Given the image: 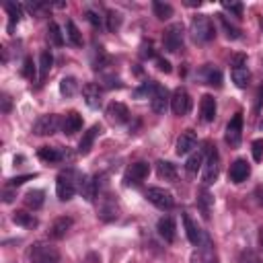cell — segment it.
<instances>
[{
	"mask_svg": "<svg viewBox=\"0 0 263 263\" xmlns=\"http://www.w3.org/2000/svg\"><path fill=\"white\" fill-rule=\"evenodd\" d=\"M189 33H191V37H193L195 43H208V41L214 39L216 29H214V23L210 21V16L197 14V16H193V21H191Z\"/></svg>",
	"mask_w": 263,
	"mask_h": 263,
	"instance_id": "cell-1",
	"label": "cell"
},
{
	"mask_svg": "<svg viewBox=\"0 0 263 263\" xmlns=\"http://www.w3.org/2000/svg\"><path fill=\"white\" fill-rule=\"evenodd\" d=\"M31 263H60V251L49 242H35L29 251Z\"/></svg>",
	"mask_w": 263,
	"mask_h": 263,
	"instance_id": "cell-2",
	"label": "cell"
},
{
	"mask_svg": "<svg viewBox=\"0 0 263 263\" xmlns=\"http://www.w3.org/2000/svg\"><path fill=\"white\" fill-rule=\"evenodd\" d=\"M183 35H185V31H183V25L181 23L168 25L164 29V33H162V45H164V49L171 51V53H177L183 47Z\"/></svg>",
	"mask_w": 263,
	"mask_h": 263,
	"instance_id": "cell-3",
	"label": "cell"
},
{
	"mask_svg": "<svg viewBox=\"0 0 263 263\" xmlns=\"http://www.w3.org/2000/svg\"><path fill=\"white\" fill-rule=\"evenodd\" d=\"M55 193L60 201H68L76 193V173L74 171H64L58 181H55Z\"/></svg>",
	"mask_w": 263,
	"mask_h": 263,
	"instance_id": "cell-4",
	"label": "cell"
},
{
	"mask_svg": "<svg viewBox=\"0 0 263 263\" xmlns=\"http://www.w3.org/2000/svg\"><path fill=\"white\" fill-rule=\"evenodd\" d=\"M171 109L175 115L183 117L191 111V97L185 88H175L173 95H171Z\"/></svg>",
	"mask_w": 263,
	"mask_h": 263,
	"instance_id": "cell-5",
	"label": "cell"
},
{
	"mask_svg": "<svg viewBox=\"0 0 263 263\" xmlns=\"http://www.w3.org/2000/svg\"><path fill=\"white\" fill-rule=\"evenodd\" d=\"M218 173H220V156H218V150L216 148H210L208 150V158L203 162V183L205 185L216 183Z\"/></svg>",
	"mask_w": 263,
	"mask_h": 263,
	"instance_id": "cell-6",
	"label": "cell"
},
{
	"mask_svg": "<svg viewBox=\"0 0 263 263\" xmlns=\"http://www.w3.org/2000/svg\"><path fill=\"white\" fill-rule=\"evenodd\" d=\"M146 197H148V201H150L152 205H156L158 210H171V208L175 205L173 195H171L166 189H162V187H150V189H146Z\"/></svg>",
	"mask_w": 263,
	"mask_h": 263,
	"instance_id": "cell-7",
	"label": "cell"
},
{
	"mask_svg": "<svg viewBox=\"0 0 263 263\" xmlns=\"http://www.w3.org/2000/svg\"><path fill=\"white\" fill-rule=\"evenodd\" d=\"M60 127V117L53 115V113H47V115H41L37 117V121L33 123V134L37 136H51L55 134Z\"/></svg>",
	"mask_w": 263,
	"mask_h": 263,
	"instance_id": "cell-8",
	"label": "cell"
},
{
	"mask_svg": "<svg viewBox=\"0 0 263 263\" xmlns=\"http://www.w3.org/2000/svg\"><path fill=\"white\" fill-rule=\"evenodd\" d=\"M148 175H150V164L140 160V162H134L125 168L123 181H125V185H140Z\"/></svg>",
	"mask_w": 263,
	"mask_h": 263,
	"instance_id": "cell-9",
	"label": "cell"
},
{
	"mask_svg": "<svg viewBox=\"0 0 263 263\" xmlns=\"http://www.w3.org/2000/svg\"><path fill=\"white\" fill-rule=\"evenodd\" d=\"M168 105H171V95H168V90H166L162 84L156 82V86H154V90H152V95H150V107H152V111L158 113V115H162V113L168 109Z\"/></svg>",
	"mask_w": 263,
	"mask_h": 263,
	"instance_id": "cell-10",
	"label": "cell"
},
{
	"mask_svg": "<svg viewBox=\"0 0 263 263\" xmlns=\"http://www.w3.org/2000/svg\"><path fill=\"white\" fill-rule=\"evenodd\" d=\"M240 138H242V113H234V117L226 125V142L236 148L240 144Z\"/></svg>",
	"mask_w": 263,
	"mask_h": 263,
	"instance_id": "cell-11",
	"label": "cell"
},
{
	"mask_svg": "<svg viewBox=\"0 0 263 263\" xmlns=\"http://www.w3.org/2000/svg\"><path fill=\"white\" fill-rule=\"evenodd\" d=\"M197 146V134L193 129H185L179 138H177V146H175V152L179 156H185L189 152H193Z\"/></svg>",
	"mask_w": 263,
	"mask_h": 263,
	"instance_id": "cell-12",
	"label": "cell"
},
{
	"mask_svg": "<svg viewBox=\"0 0 263 263\" xmlns=\"http://www.w3.org/2000/svg\"><path fill=\"white\" fill-rule=\"evenodd\" d=\"M107 119L111 121V123H125L127 119H129V109L123 105V103H119V101H113V103H109L107 105Z\"/></svg>",
	"mask_w": 263,
	"mask_h": 263,
	"instance_id": "cell-13",
	"label": "cell"
},
{
	"mask_svg": "<svg viewBox=\"0 0 263 263\" xmlns=\"http://www.w3.org/2000/svg\"><path fill=\"white\" fill-rule=\"evenodd\" d=\"M251 175V166L245 158H236L232 164H230V171H228V177L232 183H242L247 181V177Z\"/></svg>",
	"mask_w": 263,
	"mask_h": 263,
	"instance_id": "cell-14",
	"label": "cell"
},
{
	"mask_svg": "<svg viewBox=\"0 0 263 263\" xmlns=\"http://www.w3.org/2000/svg\"><path fill=\"white\" fill-rule=\"evenodd\" d=\"M183 224H185V232H187V238H189V242L191 245H195V247H199L201 242H205V234L197 228V224L189 218V214H183Z\"/></svg>",
	"mask_w": 263,
	"mask_h": 263,
	"instance_id": "cell-15",
	"label": "cell"
},
{
	"mask_svg": "<svg viewBox=\"0 0 263 263\" xmlns=\"http://www.w3.org/2000/svg\"><path fill=\"white\" fill-rule=\"evenodd\" d=\"M191 263H218L216 253L212 251V242H210V238H205V242H201L199 249L191 255Z\"/></svg>",
	"mask_w": 263,
	"mask_h": 263,
	"instance_id": "cell-16",
	"label": "cell"
},
{
	"mask_svg": "<svg viewBox=\"0 0 263 263\" xmlns=\"http://www.w3.org/2000/svg\"><path fill=\"white\" fill-rule=\"evenodd\" d=\"M82 97H84V103L90 107V109H99L101 107V86L95 84V82H86L82 86Z\"/></svg>",
	"mask_w": 263,
	"mask_h": 263,
	"instance_id": "cell-17",
	"label": "cell"
},
{
	"mask_svg": "<svg viewBox=\"0 0 263 263\" xmlns=\"http://www.w3.org/2000/svg\"><path fill=\"white\" fill-rule=\"evenodd\" d=\"M99 134H101V125H99V123L90 125V127L82 134V138H80V142H78V154H88Z\"/></svg>",
	"mask_w": 263,
	"mask_h": 263,
	"instance_id": "cell-18",
	"label": "cell"
},
{
	"mask_svg": "<svg viewBox=\"0 0 263 263\" xmlns=\"http://www.w3.org/2000/svg\"><path fill=\"white\" fill-rule=\"evenodd\" d=\"M72 224H74V220L70 218V216H60V218H55L53 220V224L49 226V236L51 238H64L66 234H68V230L72 228Z\"/></svg>",
	"mask_w": 263,
	"mask_h": 263,
	"instance_id": "cell-19",
	"label": "cell"
},
{
	"mask_svg": "<svg viewBox=\"0 0 263 263\" xmlns=\"http://www.w3.org/2000/svg\"><path fill=\"white\" fill-rule=\"evenodd\" d=\"M99 185H101V177H99V175L88 177L86 181H80L82 197H84L86 201H95V197H99Z\"/></svg>",
	"mask_w": 263,
	"mask_h": 263,
	"instance_id": "cell-20",
	"label": "cell"
},
{
	"mask_svg": "<svg viewBox=\"0 0 263 263\" xmlns=\"http://www.w3.org/2000/svg\"><path fill=\"white\" fill-rule=\"evenodd\" d=\"M199 113H201V121L210 123L216 117V99L212 95H203L201 103H199Z\"/></svg>",
	"mask_w": 263,
	"mask_h": 263,
	"instance_id": "cell-21",
	"label": "cell"
},
{
	"mask_svg": "<svg viewBox=\"0 0 263 263\" xmlns=\"http://www.w3.org/2000/svg\"><path fill=\"white\" fill-rule=\"evenodd\" d=\"M80 127H82V117H80L76 111L66 113V117L62 119V132H64L66 136H72V134L80 132Z\"/></svg>",
	"mask_w": 263,
	"mask_h": 263,
	"instance_id": "cell-22",
	"label": "cell"
},
{
	"mask_svg": "<svg viewBox=\"0 0 263 263\" xmlns=\"http://www.w3.org/2000/svg\"><path fill=\"white\" fill-rule=\"evenodd\" d=\"M156 230H158V234L166 240V242H173L175 240V220L171 218V216H162L160 220H158V224H156Z\"/></svg>",
	"mask_w": 263,
	"mask_h": 263,
	"instance_id": "cell-23",
	"label": "cell"
},
{
	"mask_svg": "<svg viewBox=\"0 0 263 263\" xmlns=\"http://www.w3.org/2000/svg\"><path fill=\"white\" fill-rule=\"evenodd\" d=\"M203 162H205V150H203V148H197V150H193V152L189 154V158H187V162H185V171H187L189 175H195V173L203 166Z\"/></svg>",
	"mask_w": 263,
	"mask_h": 263,
	"instance_id": "cell-24",
	"label": "cell"
},
{
	"mask_svg": "<svg viewBox=\"0 0 263 263\" xmlns=\"http://www.w3.org/2000/svg\"><path fill=\"white\" fill-rule=\"evenodd\" d=\"M37 156H39L41 160H45V162H51V164L66 158V154H64L60 148H51V146H41L39 152H37Z\"/></svg>",
	"mask_w": 263,
	"mask_h": 263,
	"instance_id": "cell-25",
	"label": "cell"
},
{
	"mask_svg": "<svg viewBox=\"0 0 263 263\" xmlns=\"http://www.w3.org/2000/svg\"><path fill=\"white\" fill-rule=\"evenodd\" d=\"M156 173H158V177L164 179V181H175V179H177V168H175V164L168 162V160H158V162H156Z\"/></svg>",
	"mask_w": 263,
	"mask_h": 263,
	"instance_id": "cell-26",
	"label": "cell"
},
{
	"mask_svg": "<svg viewBox=\"0 0 263 263\" xmlns=\"http://www.w3.org/2000/svg\"><path fill=\"white\" fill-rule=\"evenodd\" d=\"M249 80H251V74H249V68H247V66L232 68V82H234L238 88H247V86H249Z\"/></svg>",
	"mask_w": 263,
	"mask_h": 263,
	"instance_id": "cell-27",
	"label": "cell"
},
{
	"mask_svg": "<svg viewBox=\"0 0 263 263\" xmlns=\"http://www.w3.org/2000/svg\"><path fill=\"white\" fill-rule=\"evenodd\" d=\"M43 199H45V193L41 189H31L25 195V205L31 208V210H39L43 205Z\"/></svg>",
	"mask_w": 263,
	"mask_h": 263,
	"instance_id": "cell-28",
	"label": "cell"
},
{
	"mask_svg": "<svg viewBox=\"0 0 263 263\" xmlns=\"http://www.w3.org/2000/svg\"><path fill=\"white\" fill-rule=\"evenodd\" d=\"M12 222L18 224V226H23V228H35L37 226V218L33 214H29V212H23V210H18V212L12 214Z\"/></svg>",
	"mask_w": 263,
	"mask_h": 263,
	"instance_id": "cell-29",
	"label": "cell"
},
{
	"mask_svg": "<svg viewBox=\"0 0 263 263\" xmlns=\"http://www.w3.org/2000/svg\"><path fill=\"white\" fill-rule=\"evenodd\" d=\"M66 39L74 45V47H80L82 45V35L78 31V27L74 25V21H66Z\"/></svg>",
	"mask_w": 263,
	"mask_h": 263,
	"instance_id": "cell-30",
	"label": "cell"
},
{
	"mask_svg": "<svg viewBox=\"0 0 263 263\" xmlns=\"http://www.w3.org/2000/svg\"><path fill=\"white\" fill-rule=\"evenodd\" d=\"M201 74H203V78H205L208 84H212V86H222V72H220L218 68L205 66V68L201 70Z\"/></svg>",
	"mask_w": 263,
	"mask_h": 263,
	"instance_id": "cell-31",
	"label": "cell"
},
{
	"mask_svg": "<svg viewBox=\"0 0 263 263\" xmlns=\"http://www.w3.org/2000/svg\"><path fill=\"white\" fill-rule=\"evenodd\" d=\"M152 10H154V14H156L160 21H166V18H171V16H173V6H171L168 2L154 0V2H152Z\"/></svg>",
	"mask_w": 263,
	"mask_h": 263,
	"instance_id": "cell-32",
	"label": "cell"
},
{
	"mask_svg": "<svg viewBox=\"0 0 263 263\" xmlns=\"http://www.w3.org/2000/svg\"><path fill=\"white\" fill-rule=\"evenodd\" d=\"M76 90H78V82H76L74 76H66V78L60 80V92L64 97H74Z\"/></svg>",
	"mask_w": 263,
	"mask_h": 263,
	"instance_id": "cell-33",
	"label": "cell"
},
{
	"mask_svg": "<svg viewBox=\"0 0 263 263\" xmlns=\"http://www.w3.org/2000/svg\"><path fill=\"white\" fill-rule=\"evenodd\" d=\"M47 39L53 43V45H64V35H62V29L58 27V23L55 21H51L49 25H47Z\"/></svg>",
	"mask_w": 263,
	"mask_h": 263,
	"instance_id": "cell-34",
	"label": "cell"
},
{
	"mask_svg": "<svg viewBox=\"0 0 263 263\" xmlns=\"http://www.w3.org/2000/svg\"><path fill=\"white\" fill-rule=\"evenodd\" d=\"M51 66H53V55H51V51H41V55H39V74H41V80L47 76V72L51 70Z\"/></svg>",
	"mask_w": 263,
	"mask_h": 263,
	"instance_id": "cell-35",
	"label": "cell"
},
{
	"mask_svg": "<svg viewBox=\"0 0 263 263\" xmlns=\"http://www.w3.org/2000/svg\"><path fill=\"white\" fill-rule=\"evenodd\" d=\"M4 8H6L8 16H10L8 31H12V29H14V23H18V21H21V6H18V4H14V2H6V4H4Z\"/></svg>",
	"mask_w": 263,
	"mask_h": 263,
	"instance_id": "cell-36",
	"label": "cell"
},
{
	"mask_svg": "<svg viewBox=\"0 0 263 263\" xmlns=\"http://www.w3.org/2000/svg\"><path fill=\"white\" fill-rule=\"evenodd\" d=\"M218 21H220V25H222V29H224V33H226L228 39H238V37H240V31H238L234 25H230L224 14H218Z\"/></svg>",
	"mask_w": 263,
	"mask_h": 263,
	"instance_id": "cell-37",
	"label": "cell"
},
{
	"mask_svg": "<svg viewBox=\"0 0 263 263\" xmlns=\"http://www.w3.org/2000/svg\"><path fill=\"white\" fill-rule=\"evenodd\" d=\"M119 25H121V14L115 10H109L107 12V29L115 31V29H119Z\"/></svg>",
	"mask_w": 263,
	"mask_h": 263,
	"instance_id": "cell-38",
	"label": "cell"
},
{
	"mask_svg": "<svg viewBox=\"0 0 263 263\" xmlns=\"http://www.w3.org/2000/svg\"><path fill=\"white\" fill-rule=\"evenodd\" d=\"M23 76L25 78H33L35 76V64H33V60L31 58H25V62H23Z\"/></svg>",
	"mask_w": 263,
	"mask_h": 263,
	"instance_id": "cell-39",
	"label": "cell"
},
{
	"mask_svg": "<svg viewBox=\"0 0 263 263\" xmlns=\"http://www.w3.org/2000/svg\"><path fill=\"white\" fill-rule=\"evenodd\" d=\"M251 152H253V158L259 162L263 158V140H253L251 144Z\"/></svg>",
	"mask_w": 263,
	"mask_h": 263,
	"instance_id": "cell-40",
	"label": "cell"
},
{
	"mask_svg": "<svg viewBox=\"0 0 263 263\" xmlns=\"http://www.w3.org/2000/svg\"><path fill=\"white\" fill-rule=\"evenodd\" d=\"M210 201H212L210 193H208V191H201L199 203H201V212H203V218H208V216H210Z\"/></svg>",
	"mask_w": 263,
	"mask_h": 263,
	"instance_id": "cell-41",
	"label": "cell"
},
{
	"mask_svg": "<svg viewBox=\"0 0 263 263\" xmlns=\"http://www.w3.org/2000/svg\"><path fill=\"white\" fill-rule=\"evenodd\" d=\"M222 6H224L228 12H232L234 16H242V4H240V2H224Z\"/></svg>",
	"mask_w": 263,
	"mask_h": 263,
	"instance_id": "cell-42",
	"label": "cell"
},
{
	"mask_svg": "<svg viewBox=\"0 0 263 263\" xmlns=\"http://www.w3.org/2000/svg\"><path fill=\"white\" fill-rule=\"evenodd\" d=\"M140 55H142L144 60H146V58H154V47H152L150 41H148V43H146V41L142 43V47H140Z\"/></svg>",
	"mask_w": 263,
	"mask_h": 263,
	"instance_id": "cell-43",
	"label": "cell"
},
{
	"mask_svg": "<svg viewBox=\"0 0 263 263\" xmlns=\"http://www.w3.org/2000/svg\"><path fill=\"white\" fill-rule=\"evenodd\" d=\"M86 18L92 23V27H103V18L95 10H86Z\"/></svg>",
	"mask_w": 263,
	"mask_h": 263,
	"instance_id": "cell-44",
	"label": "cell"
},
{
	"mask_svg": "<svg viewBox=\"0 0 263 263\" xmlns=\"http://www.w3.org/2000/svg\"><path fill=\"white\" fill-rule=\"evenodd\" d=\"M33 177H37V175L33 173V175H18V177H12V179H10V185H12V187L23 185L25 181H29V179H33Z\"/></svg>",
	"mask_w": 263,
	"mask_h": 263,
	"instance_id": "cell-45",
	"label": "cell"
},
{
	"mask_svg": "<svg viewBox=\"0 0 263 263\" xmlns=\"http://www.w3.org/2000/svg\"><path fill=\"white\" fill-rule=\"evenodd\" d=\"M156 66H158V70H160V72H166V74L173 70V68H171V62H168V60H164V58H156Z\"/></svg>",
	"mask_w": 263,
	"mask_h": 263,
	"instance_id": "cell-46",
	"label": "cell"
},
{
	"mask_svg": "<svg viewBox=\"0 0 263 263\" xmlns=\"http://www.w3.org/2000/svg\"><path fill=\"white\" fill-rule=\"evenodd\" d=\"M261 105H263V88H259V97H257V111H261Z\"/></svg>",
	"mask_w": 263,
	"mask_h": 263,
	"instance_id": "cell-47",
	"label": "cell"
},
{
	"mask_svg": "<svg viewBox=\"0 0 263 263\" xmlns=\"http://www.w3.org/2000/svg\"><path fill=\"white\" fill-rule=\"evenodd\" d=\"M255 195H257V201L263 203V187H257V189H255Z\"/></svg>",
	"mask_w": 263,
	"mask_h": 263,
	"instance_id": "cell-48",
	"label": "cell"
},
{
	"mask_svg": "<svg viewBox=\"0 0 263 263\" xmlns=\"http://www.w3.org/2000/svg\"><path fill=\"white\" fill-rule=\"evenodd\" d=\"M2 101H4V111H8V109H10V99L4 95V97H2Z\"/></svg>",
	"mask_w": 263,
	"mask_h": 263,
	"instance_id": "cell-49",
	"label": "cell"
},
{
	"mask_svg": "<svg viewBox=\"0 0 263 263\" xmlns=\"http://www.w3.org/2000/svg\"><path fill=\"white\" fill-rule=\"evenodd\" d=\"M4 201H6V203L12 201V193H10V191H4Z\"/></svg>",
	"mask_w": 263,
	"mask_h": 263,
	"instance_id": "cell-50",
	"label": "cell"
}]
</instances>
